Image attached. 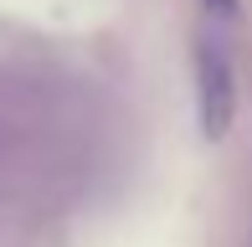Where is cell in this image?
<instances>
[{
    "label": "cell",
    "mask_w": 252,
    "mask_h": 247,
    "mask_svg": "<svg viewBox=\"0 0 252 247\" xmlns=\"http://www.w3.org/2000/svg\"><path fill=\"white\" fill-rule=\"evenodd\" d=\"M196 93H201V134L221 139L237 119V72H232V57L211 41H201L196 52Z\"/></svg>",
    "instance_id": "6da1fadb"
},
{
    "label": "cell",
    "mask_w": 252,
    "mask_h": 247,
    "mask_svg": "<svg viewBox=\"0 0 252 247\" xmlns=\"http://www.w3.org/2000/svg\"><path fill=\"white\" fill-rule=\"evenodd\" d=\"M206 5H211V10H221V16H232V10H237V0H206Z\"/></svg>",
    "instance_id": "7a4b0ae2"
}]
</instances>
